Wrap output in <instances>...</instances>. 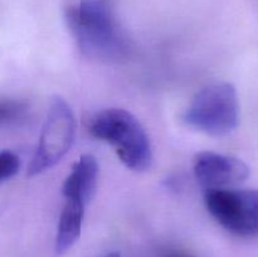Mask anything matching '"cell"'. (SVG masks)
<instances>
[{
  "instance_id": "obj_1",
  "label": "cell",
  "mask_w": 258,
  "mask_h": 257,
  "mask_svg": "<svg viewBox=\"0 0 258 257\" xmlns=\"http://www.w3.org/2000/svg\"><path fill=\"white\" fill-rule=\"evenodd\" d=\"M66 17L78 48L88 58L117 62L126 57L127 39L108 0H80Z\"/></svg>"
},
{
  "instance_id": "obj_2",
  "label": "cell",
  "mask_w": 258,
  "mask_h": 257,
  "mask_svg": "<svg viewBox=\"0 0 258 257\" xmlns=\"http://www.w3.org/2000/svg\"><path fill=\"white\" fill-rule=\"evenodd\" d=\"M86 127L96 139L113 146L120 160L131 170L150 168L153 150L140 121L122 108H106L86 118Z\"/></svg>"
},
{
  "instance_id": "obj_3",
  "label": "cell",
  "mask_w": 258,
  "mask_h": 257,
  "mask_svg": "<svg viewBox=\"0 0 258 257\" xmlns=\"http://www.w3.org/2000/svg\"><path fill=\"white\" fill-rule=\"evenodd\" d=\"M191 127L211 136L233 133L239 122V102L236 87L228 82L212 83L194 96L183 116Z\"/></svg>"
},
{
  "instance_id": "obj_4",
  "label": "cell",
  "mask_w": 258,
  "mask_h": 257,
  "mask_svg": "<svg viewBox=\"0 0 258 257\" xmlns=\"http://www.w3.org/2000/svg\"><path fill=\"white\" fill-rule=\"evenodd\" d=\"M213 218L231 233L258 236V189H216L206 193Z\"/></svg>"
},
{
  "instance_id": "obj_5",
  "label": "cell",
  "mask_w": 258,
  "mask_h": 257,
  "mask_svg": "<svg viewBox=\"0 0 258 257\" xmlns=\"http://www.w3.org/2000/svg\"><path fill=\"white\" fill-rule=\"evenodd\" d=\"M75 115L62 97H54L48 110L39 145L28 166V175L52 168L70 150L75 138Z\"/></svg>"
},
{
  "instance_id": "obj_6",
  "label": "cell",
  "mask_w": 258,
  "mask_h": 257,
  "mask_svg": "<svg viewBox=\"0 0 258 257\" xmlns=\"http://www.w3.org/2000/svg\"><path fill=\"white\" fill-rule=\"evenodd\" d=\"M194 174L206 191L227 189L246 180L249 166L241 159L224 154L202 151L194 159Z\"/></svg>"
},
{
  "instance_id": "obj_7",
  "label": "cell",
  "mask_w": 258,
  "mask_h": 257,
  "mask_svg": "<svg viewBox=\"0 0 258 257\" xmlns=\"http://www.w3.org/2000/svg\"><path fill=\"white\" fill-rule=\"evenodd\" d=\"M98 178V164L95 156L85 154L72 166L70 175L63 183L66 199H75L87 204L95 194Z\"/></svg>"
},
{
  "instance_id": "obj_8",
  "label": "cell",
  "mask_w": 258,
  "mask_h": 257,
  "mask_svg": "<svg viewBox=\"0 0 258 257\" xmlns=\"http://www.w3.org/2000/svg\"><path fill=\"white\" fill-rule=\"evenodd\" d=\"M85 204L75 199H66L58 223V232L55 237V252L64 253L73 246L81 234Z\"/></svg>"
},
{
  "instance_id": "obj_9",
  "label": "cell",
  "mask_w": 258,
  "mask_h": 257,
  "mask_svg": "<svg viewBox=\"0 0 258 257\" xmlns=\"http://www.w3.org/2000/svg\"><path fill=\"white\" fill-rule=\"evenodd\" d=\"M20 168V160L12 151H0V183L13 178Z\"/></svg>"
},
{
  "instance_id": "obj_10",
  "label": "cell",
  "mask_w": 258,
  "mask_h": 257,
  "mask_svg": "<svg viewBox=\"0 0 258 257\" xmlns=\"http://www.w3.org/2000/svg\"><path fill=\"white\" fill-rule=\"evenodd\" d=\"M24 110L25 106L17 101H0V123L15 120Z\"/></svg>"
},
{
  "instance_id": "obj_11",
  "label": "cell",
  "mask_w": 258,
  "mask_h": 257,
  "mask_svg": "<svg viewBox=\"0 0 258 257\" xmlns=\"http://www.w3.org/2000/svg\"><path fill=\"white\" fill-rule=\"evenodd\" d=\"M164 257H194L191 254L184 253V252H169Z\"/></svg>"
},
{
  "instance_id": "obj_12",
  "label": "cell",
  "mask_w": 258,
  "mask_h": 257,
  "mask_svg": "<svg viewBox=\"0 0 258 257\" xmlns=\"http://www.w3.org/2000/svg\"><path fill=\"white\" fill-rule=\"evenodd\" d=\"M105 257H121V254L118 253V252H112V253H108L107 256Z\"/></svg>"
}]
</instances>
